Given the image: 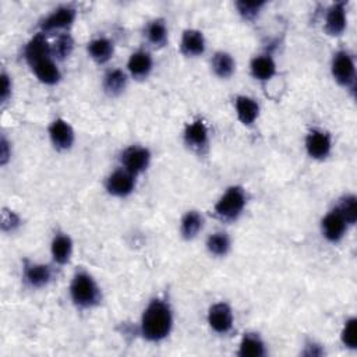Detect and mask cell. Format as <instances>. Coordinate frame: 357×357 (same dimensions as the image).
<instances>
[{
  "mask_svg": "<svg viewBox=\"0 0 357 357\" xmlns=\"http://www.w3.org/2000/svg\"><path fill=\"white\" fill-rule=\"evenodd\" d=\"M151 158L152 155L148 148L141 145H131L121 152L120 163L123 169L137 177L149 167Z\"/></svg>",
  "mask_w": 357,
  "mask_h": 357,
  "instance_id": "5b68a950",
  "label": "cell"
},
{
  "mask_svg": "<svg viewBox=\"0 0 357 357\" xmlns=\"http://www.w3.org/2000/svg\"><path fill=\"white\" fill-rule=\"evenodd\" d=\"M77 17V10L75 7L70 4L60 6L54 8L50 14H47L39 24L40 32L47 33V32H54V31H63L70 28Z\"/></svg>",
  "mask_w": 357,
  "mask_h": 357,
  "instance_id": "8992f818",
  "label": "cell"
},
{
  "mask_svg": "<svg viewBox=\"0 0 357 357\" xmlns=\"http://www.w3.org/2000/svg\"><path fill=\"white\" fill-rule=\"evenodd\" d=\"M173 311L170 304L160 298H152L142 311L139 319V335L151 343L165 340L173 329Z\"/></svg>",
  "mask_w": 357,
  "mask_h": 357,
  "instance_id": "6da1fadb",
  "label": "cell"
},
{
  "mask_svg": "<svg viewBox=\"0 0 357 357\" xmlns=\"http://www.w3.org/2000/svg\"><path fill=\"white\" fill-rule=\"evenodd\" d=\"M346 1L333 3L325 14L324 31L329 36H340L347 26V13H346Z\"/></svg>",
  "mask_w": 357,
  "mask_h": 357,
  "instance_id": "4fadbf2b",
  "label": "cell"
},
{
  "mask_svg": "<svg viewBox=\"0 0 357 357\" xmlns=\"http://www.w3.org/2000/svg\"><path fill=\"white\" fill-rule=\"evenodd\" d=\"M211 67L216 77L222 79L230 78L236 71V60L233 56L225 50L216 52L211 59Z\"/></svg>",
  "mask_w": 357,
  "mask_h": 357,
  "instance_id": "d4e9b609",
  "label": "cell"
},
{
  "mask_svg": "<svg viewBox=\"0 0 357 357\" xmlns=\"http://www.w3.org/2000/svg\"><path fill=\"white\" fill-rule=\"evenodd\" d=\"M73 240L71 237L64 231L54 233L52 243H50V254L53 258V262L57 265H66L73 255Z\"/></svg>",
  "mask_w": 357,
  "mask_h": 357,
  "instance_id": "ac0fdd59",
  "label": "cell"
},
{
  "mask_svg": "<svg viewBox=\"0 0 357 357\" xmlns=\"http://www.w3.org/2000/svg\"><path fill=\"white\" fill-rule=\"evenodd\" d=\"M1 78V86H0V100L1 103H6L10 96H11V92H13V82H11V78L7 73H1L0 75Z\"/></svg>",
  "mask_w": 357,
  "mask_h": 357,
  "instance_id": "836d02e7",
  "label": "cell"
},
{
  "mask_svg": "<svg viewBox=\"0 0 357 357\" xmlns=\"http://www.w3.org/2000/svg\"><path fill=\"white\" fill-rule=\"evenodd\" d=\"M206 321L209 328L219 335H226L231 331L234 317H233V310L231 307L225 303H215L209 307L208 314H206Z\"/></svg>",
  "mask_w": 357,
  "mask_h": 357,
  "instance_id": "ba28073f",
  "label": "cell"
},
{
  "mask_svg": "<svg viewBox=\"0 0 357 357\" xmlns=\"http://www.w3.org/2000/svg\"><path fill=\"white\" fill-rule=\"evenodd\" d=\"M247 205V194L241 185H230L216 201L215 215L226 222L236 220Z\"/></svg>",
  "mask_w": 357,
  "mask_h": 357,
  "instance_id": "3957f363",
  "label": "cell"
},
{
  "mask_svg": "<svg viewBox=\"0 0 357 357\" xmlns=\"http://www.w3.org/2000/svg\"><path fill=\"white\" fill-rule=\"evenodd\" d=\"M206 250L215 257H225L231 248V240L226 231H215L206 238Z\"/></svg>",
  "mask_w": 357,
  "mask_h": 357,
  "instance_id": "83f0119b",
  "label": "cell"
},
{
  "mask_svg": "<svg viewBox=\"0 0 357 357\" xmlns=\"http://www.w3.org/2000/svg\"><path fill=\"white\" fill-rule=\"evenodd\" d=\"M152 68H153V59L151 53L145 49H139L131 53L127 61L128 74L135 79H145L151 74Z\"/></svg>",
  "mask_w": 357,
  "mask_h": 357,
  "instance_id": "2e32d148",
  "label": "cell"
},
{
  "mask_svg": "<svg viewBox=\"0 0 357 357\" xmlns=\"http://www.w3.org/2000/svg\"><path fill=\"white\" fill-rule=\"evenodd\" d=\"M305 151L310 158L324 160L332 151V137L328 131L312 128L305 137Z\"/></svg>",
  "mask_w": 357,
  "mask_h": 357,
  "instance_id": "9c48e42d",
  "label": "cell"
},
{
  "mask_svg": "<svg viewBox=\"0 0 357 357\" xmlns=\"http://www.w3.org/2000/svg\"><path fill=\"white\" fill-rule=\"evenodd\" d=\"M88 56L98 64L107 63L114 53V45L109 38L99 36L88 42L86 45Z\"/></svg>",
  "mask_w": 357,
  "mask_h": 357,
  "instance_id": "603a6c76",
  "label": "cell"
},
{
  "mask_svg": "<svg viewBox=\"0 0 357 357\" xmlns=\"http://www.w3.org/2000/svg\"><path fill=\"white\" fill-rule=\"evenodd\" d=\"M22 280L31 289H43L53 280V268L47 264L24 259Z\"/></svg>",
  "mask_w": 357,
  "mask_h": 357,
  "instance_id": "52a82bcc",
  "label": "cell"
},
{
  "mask_svg": "<svg viewBox=\"0 0 357 357\" xmlns=\"http://www.w3.org/2000/svg\"><path fill=\"white\" fill-rule=\"evenodd\" d=\"M234 109L237 119L244 126H252L259 116L258 102L247 95H238L234 99Z\"/></svg>",
  "mask_w": 357,
  "mask_h": 357,
  "instance_id": "ffe728a7",
  "label": "cell"
},
{
  "mask_svg": "<svg viewBox=\"0 0 357 357\" xmlns=\"http://www.w3.org/2000/svg\"><path fill=\"white\" fill-rule=\"evenodd\" d=\"M250 71L255 79L266 82L276 75V63L271 54H258L251 60Z\"/></svg>",
  "mask_w": 357,
  "mask_h": 357,
  "instance_id": "7402d4cb",
  "label": "cell"
},
{
  "mask_svg": "<svg viewBox=\"0 0 357 357\" xmlns=\"http://www.w3.org/2000/svg\"><path fill=\"white\" fill-rule=\"evenodd\" d=\"M331 73L333 79L343 88L354 91L356 88V63L350 52L342 49L333 53L331 61Z\"/></svg>",
  "mask_w": 357,
  "mask_h": 357,
  "instance_id": "277c9868",
  "label": "cell"
},
{
  "mask_svg": "<svg viewBox=\"0 0 357 357\" xmlns=\"http://www.w3.org/2000/svg\"><path fill=\"white\" fill-rule=\"evenodd\" d=\"M11 158V145L7 141V138L3 135L0 142V163L4 166Z\"/></svg>",
  "mask_w": 357,
  "mask_h": 357,
  "instance_id": "d590c367",
  "label": "cell"
},
{
  "mask_svg": "<svg viewBox=\"0 0 357 357\" xmlns=\"http://www.w3.org/2000/svg\"><path fill=\"white\" fill-rule=\"evenodd\" d=\"M266 3L262 1V0H258V1H245V0H240V1H236V8H237V13L240 14V17L245 21H252L255 20L262 7L265 6Z\"/></svg>",
  "mask_w": 357,
  "mask_h": 357,
  "instance_id": "1f68e13d",
  "label": "cell"
},
{
  "mask_svg": "<svg viewBox=\"0 0 357 357\" xmlns=\"http://www.w3.org/2000/svg\"><path fill=\"white\" fill-rule=\"evenodd\" d=\"M146 40L155 47H163L169 39V29L163 18H155L145 28Z\"/></svg>",
  "mask_w": 357,
  "mask_h": 357,
  "instance_id": "4316f807",
  "label": "cell"
},
{
  "mask_svg": "<svg viewBox=\"0 0 357 357\" xmlns=\"http://www.w3.org/2000/svg\"><path fill=\"white\" fill-rule=\"evenodd\" d=\"M206 40L199 29H184L180 39V52L185 57H198L205 53Z\"/></svg>",
  "mask_w": 357,
  "mask_h": 357,
  "instance_id": "9a60e30c",
  "label": "cell"
},
{
  "mask_svg": "<svg viewBox=\"0 0 357 357\" xmlns=\"http://www.w3.org/2000/svg\"><path fill=\"white\" fill-rule=\"evenodd\" d=\"M24 57L29 67L42 59L52 57L50 43L47 42L45 33L38 32L28 40V43L24 47Z\"/></svg>",
  "mask_w": 357,
  "mask_h": 357,
  "instance_id": "e0dca14e",
  "label": "cell"
},
{
  "mask_svg": "<svg viewBox=\"0 0 357 357\" xmlns=\"http://www.w3.org/2000/svg\"><path fill=\"white\" fill-rule=\"evenodd\" d=\"M204 227V216L198 211H188L180 222V234L184 240H192Z\"/></svg>",
  "mask_w": 357,
  "mask_h": 357,
  "instance_id": "484cf974",
  "label": "cell"
},
{
  "mask_svg": "<svg viewBox=\"0 0 357 357\" xmlns=\"http://www.w3.org/2000/svg\"><path fill=\"white\" fill-rule=\"evenodd\" d=\"M50 49H52V57L54 60H64L74 50V39L68 32H63L50 45Z\"/></svg>",
  "mask_w": 357,
  "mask_h": 357,
  "instance_id": "f546056e",
  "label": "cell"
},
{
  "mask_svg": "<svg viewBox=\"0 0 357 357\" xmlns=\"http://www.w3.org/2000/svg\"><path fill=\"white\" fill-rule=\"evenodd\" d=\"M49 132V138L52 145L57 149V151H68L73 148L74 141H75V134L73 127L70 126L68 121H66L64 119H54L47 128Z\"/></svg>",
  "mask_w": 357,
  "mask_h": 357,
  "instance_id": "7c38bea8",
  "label": "cell"
},
{
  "mask_svg": "<svg viewBox=\"0 0 357 357\" xmlns=\"http://www.w3.org/2000/svg\"><path fill=\"white\" fill-rule=\"evenodd\" d=\"M266 344L257 332H245L238 343L237 356L240 357H264Z\"/></svg>",
  "mask_w": 357,
  "mask_h": 357,
  "instance_id": "44dd1931",
  "label": "cell"
},
{
  "mask_svg": "<svg viewBox=\"0 0 357 357\" xmlns=\"http://www.w3.org/2000/svg\"><path fill=\"white\" fill-rule=\"evenodd\" d=\"M325 351L322 349V346L314 340H307L304 344V350L301 351L303 356H308V357H317V356H322Z\"/></svg>",
  "mask_w": 357,
  "mask_h": 357,
  "instance_id": "e575fe53",
  "label": "cell"
},
{
  "mask_svg": "<svg viewBox=\"0 0 357 357\" xmlns=\"http://www.w3.org/2000/svg\"><path fill=\"white\" fill-rule=\"evenodd\" d=\"M183 139L190 149L204 153L209 146V131L206 124L199 119L188 123L184 128Z\"/></svg>",
  "mask_w": 357,
  "mask_h": 357,
  "instance_id": "8fae6325",
  "label": "cell"
},
{
  "mask_svg": "<svg viewBox=\"0 0 357 357\" xmlns=\"http://www.w3.org/2000/svg\"><path fill=\"white\" fill-rule=\"evenodd\" d=\"M68 291L73 304L79 310L95 308L102 301V291L98 282L84 269L74 273Z\"/></svg>",
  "mask_w": 357,
  "mask_h": 357,
  "instance_id": "7a4b0ae2",
  "label": "cell"
},
{
  "mask_svg": "<svg viewBox=\"0 0 357 357\" xmlns=\"http://www.w3.org/2000/svg\"><path fill=\"white\" fill-rule=\"evenodd\" d=\"M346 220L347 226H354L357 222V197L354 194H346L339 198V202L333 206Z\"/></svg>",
  "mask_w": 357,
  "mask_h": 357,
  "instance_id": "f1b7e54d",
  "label": "cell"
},
{
  "mask_svg": "<svg viewBox=\"0 0 357 357\" xmlns=\"http://www.w3.org/2000/svg\"><path fill=\"white\" fill-rule=\"evenodd\" d=\"M340 342L346 349H350V350L357 349V318L356 317H350L346 319L340 332Z\"/></svg>",
  "mask_w": 357,
  "mask_h": 357,
  "instance_id": "4dcf8cb0",
  "label": "cell"
},
{
  "mask_svg": "<svg viewBox=\"0 0 357 357\" xmlns=\"http://www.w3.org/2000/svg\"><path fill=\"white\" fill-rule=\"evenodd\" d=\"M347 227L346 220L335 208H332L321 220L322 236L329 243H339L344 237Z\"/></svg>",
  "mask_w": 357,
  "mask_h": 357,
  "instance_id": "5bb4252c",
  "label": "cell"
},
{
  "mask_svg": "<svg viewBox=\"0 0 357 357\" xmlns=\"http://www.w3.org/2000/svg\"><path fill=\"white\" fill-rule=\"evenodd\" d=\"M35 77L45 85H56L61 79V71L53 57H46L31 66Z\"/></svg>",
  "mask_w": 357,
  "mask_h": 357,
  "instance_id": "d6986e66",
  "label": "cell"
},
{
  "mask_svg": "<svg viewBox=\"0 0 357 357\" xmlns=\"http://www.w3.org/2000/svg\"><path fill=\"white\" fill-rule=\"evenodd\" d=\"M21 218L17 212L3 208L1 212V230L4 233H14L21 226Z\"/></svg>",
  "mask_w": 357,
  "mask_h": 357,
  "instance_id": "d6a6232c",
  "label": "cell"
},
{
  "mask_svg": "<svg viewBox=\"0 0 357 357\" xmlns=\"http://www.w3.org/2000/svg\"><path fill=\"white\" fill-rule=\"evenodd\" d=\"M128 84V75L121 68H110L105 73L102 79L103 91L109 96H119L124 92Z\"/></svg>",
  "mask_w": 357,
  "mask_h": 357,
  "instance_id": "cb8c5ba5",
  "label": "cell"
},
{
  "mask_svg": "<svg viewBox=\"0 0 357 357\" xmlns=\"http://www.w3.org/2000/svg\"><path fill=\"white\" fill-rule=\"evenodd\" d=\"M105 188L113 197L126 198L132 194L135 188V176H132L123 167L116 169L106 177Z\"/></svg>",
  "mask_w": 357,
  "mask_h": 357,
  "instance_id": "30bf717a",
  "label": "cell"
}]
</instances>
